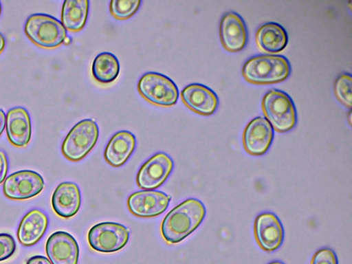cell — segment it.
I'll return each instance as SVG.
<instances>
[{
	"instance_id": "cell-8",
	"label": "cell",
	"mask_w": 352,
	"mask_h": 264,
	"mask_svg": "<svg viewBox=\"0 0 352 264\" xmlns=\"http://www.w3.org/2000/svg\"><path fill=\"white\" fill-rule=\"evenodd\" d=\"M42 176L31 170L14 172L3 182L4 195L10 199L23 200L38 195L44 188Z\"/></svg>"
},
{
	"instance_id": "cell-19",
	"label": "cell",
	"mask_w": 352,
	"mask_h": 264,
	"mask_svg": "<svg viewBox=\"0 0 352 264\" xmlns=\"http://www.w3.org/2000/svg\"><path fill=\"white\" fill-rule=\"evenodd\" d=\"M48 224L46 214L37 209L28 212L21 221L17 230L19 241L30 246L37 243L45 234Z\"/></svg>"
},
{
	"instance_id": "cell-34",
	"label": "cell",
	"mask_w": 352,
	"mask_h": 264,
	"mask_svg": "<svg viewBox=\"0 0 352 264\" xmlns=\"http://www.w3.org/2000/svg\"><path fill=\"white\" fill-rule=\"evenodd\" d=\"M1 3H0V15H1Z\"/></svg>"
},
{
	"instance_id": "cell-31",
	"label": "cell",
	"mask_w": 352,
	"mask_h": 264,
	"mask_svg": "<svg viewBox=\"0 0 352 264\" xmlns=\"http://www.w3.org/2000/svg\"><path fill=\"white\" fill-rule=\"evenodd\" d=\"M70 41H71V40H70V38H69V37H68V36H67V37L65 38V40H64V41H63V43H64L65 45H69V44L70 43Z\"/></svg>"
},
{
	"instance_id": "cell-13",
	"label": "cell",
	"mask_w": 352,
	"mask_h": 264,
	"mask_svg": "<svg viewBox=\"0 0 352 264\" xmlns=\"http://www.w3.org/2000/svg\"><path fill=\"white\" fill-rule=\"evenodd\" d=\"M45 252L52 264H78L79 246L69 233L58 230L47 239Z\"/></svg>"
},
{
	"instance_id": "cell-21",
	"label": "cell",
	"mask_w": 352,
	"mask_h": 264,
	"mask_svg": "<svg viewBox=\"0 0 352 264\" xmlns=\"http://www.w3.org/2000/svg\"><path fill=\"white\" fill-rule=\"evenodd\" d=\"M89 2L87 0H66L61 11V23L72 32L81 30L87 21Z\"/></svg>"
},
{
	"instance_id": "cell-2",
	"label": "cell",
	"mask_w": 352,
	"mask_h": 264,
	"mask_svg": "<svg viewBox=\"0 0 352 264\" xmlns=\"http://www.w3.org/2000/svg\"><path fill=\"white\" fill-rule=\"evenodd\" d=\"M288 60L281 55H258L243 65L242 75L248 82L269 85L285 80L290 74Z\"/></svg>"
},
{
	"instance_id": "cell-30",
	"label": "cell",
	"mask_w": 352,
	"mask_h": 264,
	"mask_svg": "<svg viewBox=\"0 0 352 264\" xmlns=\"http://www.w3.org/2000/svg\"><path fill=\"white\" fill-rule=\"evenodd\" d=\"M6 45V41L2 35V34L0 32V53L4 50Z\"/></svg>"
},
{
	"instance_id": "cell-4",
	"label": "cell",
	"mask_w": 352,
	"mask_h": 264,
	"mask_svg": "<svg viewBox=\"0 0 352 264\" xmlns=\"http://www.w3.org/2000/svg\"><path fill=\"white\" fill-rule=\"evenodd\" d=\"M25 33L34 44L47 49L58 47L67 37V30L59 20L42 13L28 18Z\"/></svg>"
},
{
	"instance_id": "cell-20",
	"label": "cell",
	"mask_w": 352,
	"mask_h": 264,
	"mask_svg": "<svg viewBox=\"0 0 352 264\" xmlns=\"http://www.w3.org/2000/svg\"><path fill=\"white\" fill-rule=\"evenodd\" d=\"M255 41L257 46L263 52L275 54L285 48L288 36L282 25L270 22L258 28L255 34Z\"/></svg>"
},
{
	"instance_id": "cell-15",
	"label": "cell",
	"mask_w": 352,
	"mask_h": 264,
	"mask_svg": "<svg viewBox=\"0 0 352 264\" xmlns=\"http://www.w3.org/2000/svg\"><path fill=\"white\" fill-rule=\"evenodd\" d=\"M181 97L190 109L203 116L212 114L219 104L216 94L209 87L199 83L185 87L181 91Z\"/></svg>"
},
{
	"instance_id": "cell-29",
	"label": "cell",
	"mask_w": 352,
	"mask_h": 264,
	"mask_svg": "<svg viewBox=\"0 0 352 264\" xmlns=\"http://www.w3.org/2000/svg\"><path fill=\"white\" fill-rule=\"evenodd\" d=\"M6 126V114L4 111L0 109V136L3 132Z\"/></svg>"
},
{
	"instance_id": "cell-25",
	"label": "cell",
	"mask_w": 352,
	"mask_h": 264,
	"mask_svg": "<svg viewBox=\"0 0 352 264\" xmlns=\"http://www.w3.org/2000/svg\"><path fill=\"white\" fill-rule=\"evenodd\" d=\"M16 248L13 236L7 233H0V262L10 258Z\"/></svg>"
},
{
	"instance_id": "cell-18",
	"label": "cell",
	"mask_w": 352,
	"mask_h": 264,
	"mask_svg": "<svg viewBox=\"0 0 352 264\" xmlns=\"http://www.w3.org/2000/svg\"><path fill=\"white\" fill-rule=\"evenodd\" d=\"M136 146L135 135L128 131L115 133L107 143L104 152L107 162L113 167L125 164L133 153Z\"/></svg>"
},
{
	"instance_id": "cell-9",
	"label": "cell",
	"mask_w": 352,
	"mask_h": 264,
	"mask_svg": "<svg viewBox=\"0 0 352 264\" xmlns=\"http://www.w3.org/2000/svg\"><path fill=\"white\" fill-rule=\"evenodd\" d=\"M173 168L171 157L164 153H157L141 166L136 176V183L140 188L154 190L164 183Z\"/></svg>"
},
{
	"instance_id": "cell-7",
	"label": "cell",
	"mask_w": 352,
	"mask_h": 264,
	"mask_svg": "<svg viewBox=\"0 0 352 264\" xmlns=\"http://www.w3.org/2000/svg\"><path fill=\"white\" fill-rule=\"evenodd\" d=\"M138 89L147 101L161 107L173 106L179 98V90L174 81L157 72L144 74L138 81Z\"/></svg>"
},
{
	"instance_id": "cell-11",
	"label": "cell",
	"mask_w": 352,
	"mask_h": 264,
	"mask_svg": "<svg viewBox=\"0 0 352 264\" xmlns=\"http://www.w3.org/2000/svg\"><path fill=\"white\" fill-rule=\"evenodd\" d=\"M255 239L265 251L277 250L284 239V228L278 217L274 213L265 212L259 214L254 225Z\"/></svg>"
},
{
	"instance_id": "cell-5",
	"label": "cell",
	"mask_w": 352,
	"mask_h": 264,
	"mask_svg": "<svg viewBox=\"0 0 352 264\" xmlns=\"http://www.w3.org/2000/svg\"><path fill=\"white\" fill-rule=\"evenodd\" d=\"M99 136V129L91 119L76 123L66 135L61 146L63 155L73 162L83 159L95 146Z\"/></svg>"
},
{
	"instance_id": "cell-28",
	"label": "cell",
	"mask_w": 352,
	"mask_h": 264,
	"mask_svg": "<svg viewBox=\"0 0 352 264\" xmlns=\"http://www.w3.org/2000/svg\"><path fill=\"white\" fill-rule=\"evenodd\" d=\"M26 264H52L48 258L43 256L36 255L30 257Z\"/></svg>"
},
{
	"instance_id": "cell-14",
	"label": "cell",
	"mask_w": 352,
	"mask_h": 264,
	"mask_svg": "<svg viewBox=\"0 0 352 264\" xmlns=\"http://www.w3.org/2000/svg\"><path fill=\"white\" fill-rule=\"evenodd\" d=\"M219 35L227 51L236 52L243 50L247 43L248 32L241 16L234 12L225 14L220 22Z\"/></svg>"
},
{
	"instance_id": "cell-17",
	"label": "cell",
	"mask_w": 352,
	"mask_h": 264,
	"mask_svg": "<svg viewBox=\"0 0 352 264\" xmlns=\"http://www.w3.org/2000/svg\"><path fill=\"white\" fill-rule=\"evenodd\" d=\"M8 138L11 144L24 147L29 143L32 134V125L28 111L21 107L10 109L6 117Z\"/></svg>"
},
{
	"instance_id": "cell-10",
	"label": "cell",
	"mask_w": 352,
	"mask_h": 264,
	"mask_svg": "<svg viewBox=\"0 0 352 264\" xmlns=\"http://www.w3.org/2000/svg\"><path fill=\"white\" fill-rule=\"evenodd\" d=\"M171 197L156 190H143L132 193L127 199L129 211L134 215L150 218L164 212L169 206Z\"/></svg>"
},
{
	"instance_id": "cell-32",
	"label": "cell",
	"mask_w": 352,
	"mask_h": 264,
	"mask_svg": "<svg viewBox=\"0 0 352 264\" xmlns=\"http://www.w3.org/2000/svg\"><path fill=\"white\" fill-rule=\"evenodd\" d=\"M268 264H284L283 263L278 261H274L269 263Z\"/></svg>"
},
{
	"instance_id": "cell-27",
	"label": "cell",
	"mask_w": 352,
	"mask_h": 264,
	"mask_svg": "<svg viewBox=\"0 0 352 264\" xmlns=\"http://www.w3.org/2000/svg\"><path fill=\"white\" fill-rule=\"evenodd\" d=\"M8 160L5 153L0 151V184L4 182L8 172Z\"/></svg>"
},
{
	"instance_id": "cell-3",
	"label": "cell",
	"mask_w": 352,
	"mask_h": 264,
	"mask_svg": "<svg viewBox=\"0 0 352 264\" xmlns=\"http://www.w3.org/2000/svg\"><path fill=\"white\" fill-rule=\"evenodd\" d=\"M261 107L265 118L276 131L287 132L296 125V107L292 98L285 92L270 89L264 96Z\"/></svg>"
},
{
	"instance_id": "cell-6",
	"label": "cell",
	"mask_w": 352,
	"mask_h": 264,
	"mask_svg": "<svg viewBox=\"0 0 352 264\" xmlns=\"http://www.w3.org/2000/svg\"><path fill=\"white\" fill-rule=\"evenodd\" d=\"M129 235V230L121 223L100 222L89 230L87 241L91 248L96 252L113 253L125 247Z\"/></svg>"
},
{
	"instance_id": "cell-1",
	"label": "cell",
	"mask_w": 352,
	"mask_h": 264,
	"mask_svg": "<svg viewBox=\"0 0 352 264\" xmlns=\"http://www.w3.org/2000/svg\"><path fill=\"white\" fill-rule=\"evenodd\" d=\"M206 213L205 206L200 200H184L164 217L161 224L164 239L171 244L180 243L200 226Z\"/></svg>"
},
{
	"instance_id": "cell-24",
	"label": "cell",
	"mask_w": 352,
	"mask_h": 264,
	"mask_svg": "<svg viewBox=\"0 0 352 264\" xmlns=\"http://www.w3.org/2000/svg\"><path fill=\"white\" fill-rule=\"evenodd\" d=\"M351 76L343 74L338 77L334 83V93L338 100L345 107H351Z\"/></svg>"
},
{
	"instance_id": "cell-26",
	"label": "cell",
	"mask_w": 352,
	"mask_h": 264,
	"mask_svg": "<svg viewBox=\"0 0 352 264\" xmlns=\"http://www.w3.org/2000/svg\"><path fill=\"white\" fill-rule=\"evenodd\" d=\"M311 264H338L335 252L328 248L318 250L314 254Z\"/></svg>"
},
{
	"instance_id": "cell-33",
	"label": "cell",
	"mask_w": 352,
	"mask_h": 264,
	"mask_svg": "<svg viewBox=\"0 0 352 264\" xmlns=\"http://www.w3.org/2000/svg\"><path fill=\"white\" fill-rule=\"evenodd\" d=\"M351 111H350L349 113V122L350 124H351Z\"/></svg>"
},
{
	"instance_id": "cell-12",
	"label": "cell",
	"mask_w": 352,
	"mask_h": 264,
	"mask_svg": "<svg viewBox=\"0 0 352 264\" xmlns=\"http://www.w3.org/2000/svg\"><path fill=\"white\" fill-rule=\"evenodd\" d=\"M274 139V129L263 117L252 119L243 133V144L245 151L252 155H262L270 148Z\"/></svg>"
},
{
	"instance_id": "cell-23",
	"label": "cell",
	"mask_w": 352,
	"mask_h": 264,
	"mask_svg": "<svg viewBox=\"0 0 352 264\" xmlns=\"http://www.w3.org/2000/svg\"><path fill=\"white\" fill-rule=\"evenodd\" d=\"M140 3V0H111L109 10L116 19H126L138 11Z\"/></svg>"
},
{
	"instance_id": "cell-22",
	"label": "cell",
	"mask_w": 352,
	"mask_h": 264,
	"mask_svg": "<svg viewBox=\"0 0 352 264\" xmlns=\"http://www.w3.org/2000/svg\"><path fill=\"white\" fill-rule=\"evenodd\" d=\"M120 63L111 52H102L93 60L91 73L94 78L102 84L113 82L120 74Z\"/></svg>"
},
{
	"instance_id": "cell-16",
	"label": "cell",
	"mask_w": 352,
	"mask_h": 264,
	"mask_svg": "<svg viewBox=\"0 0 352 264\" xmlns=\"http://www.w3.org/2000/svg\"><path fill=\"white\" fill-rule=\"evenodd\" d=\"M52 206L55 213L63 218H70L78 212L81 195L78 186L72 182H64L57 186L52 195Z\"/></svg>"
}]
</instances>
